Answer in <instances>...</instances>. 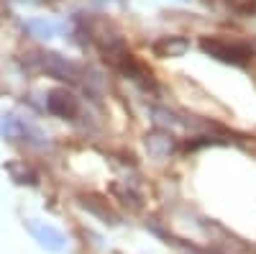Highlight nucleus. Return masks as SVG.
<instances>
[{
    "label": "nucleus",
    "instance_id": "obj_5",
    "mask_svg": "<svg viewBox=\"0 0 256 254\" xmlns=\"http://www.w3.org/2000/svg\"><path fill=\"white\" fill-rule=\"evenodd\" d=\"M162 49H166L169 57H172V54H182V52L187 49V41H184V39H180V41H169V39H164L162 44H156V52H162Z\"/></svg>",
    "mask_w": 256,
    "mask_h": 254
},
{
    "label": "nucleus",
    "instance_id": "obj_4",
    "mask_svg": "<svg viewBox=\"0 0 256 254\" xmlns=\"http://www.w3.org/2000/svg\"><path fill=\"white\" fill-rule=\"evenodd\" d=\"M28 29H31V31H38V36H44V39H52V36L56 34V26L49 24V21H44V18L28 21Z\"/></svg>",
    "mask_w": 256,
    "mask_h": 254
},
{
    "label": "nucleus",
    "instance_id": "obj_3",
    "mask_svg": "<svg viewBox=\"0 0 256 254\" xmlns=\"http://www.w3.org/2000/svg\"><path fill=\"white\" fill-rule=\"evenodd\" d=\"M49 111L62 116V118H72L77 113V100L67 90H56L49 95Z\"/></svg>",
    "mask_w": 256,
    "mask_h": 254
},
{
    "label": "nucleus",
    "instance_id": "obj_1",
    "mask_svg": "<svg viewBox=\"0 0 256 254\" xmlns=\"http://www.w3.org/2000/svg\"><path fill=\"white\" fill-rule=\"evenodd\" d=\"M28 231L36 236V241L44 244L46 249H52V251L64 249V236H62V231H56L54 226H49V223H28Z\"/></svg>",
    "mask_w": 256,
    "mask_h": 254
},
{
    "label": "nucleus",
    "instance_id": "obj_2",
    "mask_svg": "<svg viewBox=\"0 0 256 254\" xmlns=\"http://www.w3.org/2000/svg\"><path fill=\"white\" fill-rule=\"evenodd\" d=\"M205 52L216 54L226 62H246L248 59V52L244 47H236V44H228V41H205L202 44Z\"/></svg>",
    "mask_w": 256,
    "mask_h": 254
}]
</instances>
